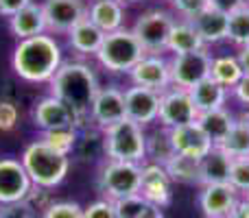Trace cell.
Returning <instances> with one entry per match:
<instances>
[{
    "mask_svg": "<svg viewBox=\"0 0 249 218\" xmlns=\"http://www.w3.org/2000/svg\"><path fill=\"white\" fill-rule=\"evenodd\" d=\"M48 83H51V94L64 101L81 118V122L88 124L86 120H90L92 103L101 90L94 68L83 61H66Z\"/></svg>",
    "mask_w": 249,
    "mask_h": 218,
    "instance_id": "1",
    "label": "cell"
},
{
    "mask_svg": "<svg viewBox=\"0 0 249 218\" xmlns=\"http://www.w3.org/2000/svg\"><path fill=\"white\" fill-rule=\"evenodd\" d=\"M13 70L20 79L31 83L51 81L61 66V48L51 35H35L20 39L13 50Z\"/></svg>",
    "mask_w": 249,
    "mask_h": 218,
    "instance_id": "2",
    "label": "cell"
},
{
    "mask_svg": "<svg viewBox=\"0 0 249 218\" xmlns=\"http://www.w3.org/2000/svg\"><path fill=\"white\" fill-rule=\"evenodd\" d=\"M22 166L26 168L33 185L39 188H55L66 179L70 170V155L57 153L42 140L31 142L22 153Z\"/></svg>",
    "mask_w": 249,
    "mask_h": 218,
    "instance_id": "3",
    "label": "cell"
},
{
    "mask_svg": "<svg viewBox=\"0 0 249 218\" xmlns=\"http://www.w3.org/2000/svg\"><path fill=\"white\" fill-rule=\"evenodd\" d=\"M146 55L142 44L133 35L131 29H118L114 33H107L103 37L99 52H96V61L103 66L107 72L114 74H129L131 68Z\"/></svg>",
    "mask_w": 249,
    "mask_h": 218,
    "instance_id": "4",
    "label": "cell"
},
{
    "mask_svg": "<svg viewBox=\"0 0 249 218\" xmlns=\"http://www.w3.org/2000/svg\"><path fill=\"white\" fill-rule=\"evenodd\" d=\"M105 157L118 162H146V131L142 124L124 118L112 127L103 129Z\"/></svg>",
    "mask_w": 249,
    "mask_h": 218,
    "instance_id": "5",
    "label": "cell"
},
{
    "mask_svg": "<svg viewBox=\"0 0 249 218\" xmlns=\"http://www.w3.org/2000/svg\"><path fill=\"white\" fill-rule=\"evenodd\" d=\"M175 20L177 16L171 9H160V7L149 9V11L138 16L131 31L138 37V42L142 44V48L146 50V55H164L166 52L168 33H171Z\"/></svg>",
    "mask_w": 249,
    "mask_h": 218,
    "instance_id": "6",
    "label": "cell"
},
{
    "mask_svg": "<svg viewBox=\"0 0 249 218\" xmlns=\"http://www.w3.org/2000/svg\"><path fill=\"white\" fill-rule=\"evenodd\" d=\"M140 175L142 164L133 162H118V159H107L101 168L99 175V188L105 199L118 201V199L140 194Z\"/></svg>",
    "mask_w": 249,
    "mask_h": 218,
    "instance_id": "7",
    "label": "cell"
},
{
    "mask_svg": "<svg viewBox=\"0 0 249 218\" xmlns=\"http://www.w3.org/2000/svg\"><path fill=\"white\" fill-rule=\"evenodd\" d=\"M171 83L181 90H193L199 81L210 77L212 52L210 48H201L184 55H171Z\"/></svg>",
    "mask_w": 249,
    "mask_h": 218,
    "instance_id": "8",
    "label": "cell"
},
{
    "mask_svg": "<svg viewBox=\"0 0 249 218\" xmlns=\"http://www.w3.org/2000/svg\"><path fill=\"white\" fill-rule=\"evenodd\" d=\"M199 111L193 103L190 90H181V87L171 85L168 90L162 92L160 96V114L158 124L164 129H175L184 127V124L197 122Z\"/></svg>",
    "mask_w": 249,
    "mask_h": 218,
    "instance_id": "9",
    "label": "cell"
},
{
    "mask_svg": "<svg viewBox=\"0 0 249 218\" xmlns=\"http://www.w3.org/2000/svg\"><path fill=\"white\" fill-rule=\"evenodd\" d=\"M131 85H142L155 92H164L171 83V61L164 55H144L129 72Z\"/></svg>",
    "mask_w": 249,
    "mask_h": 218,
    "instance_id": "10",
    "label": "cell"
},
{
    "mask_svg": "<svg viewBox=\"0 0 249 218\" xmlns=\"http://www.w3.org/2000/svg\"><path fill=\"white\" fill-rule=\"evenodd\" d=\"M160 96L162 92L149 90L142 85H131L124 90V116L133 122L149 127V124L158 122L160 114Z\"/></svg>",
    "mask_w": 249,
    "mask_h": 218,
    "instance_id": "11",
    "label": "cell"
},
{
    "mask_svg": "<svg viewBox=\"0 0 249 218\" xmlns=\"http://www.w3.org/2000/svg\"><path fill=\"white\" fill-rule=\"evenodd\" d=\"M46 31L51 33H70L83 17H88V4L83 0H44L42 2Z\"/></svg>",
    "mask_w": 249,
    "mask_h": 218,
    "instance_id": "12",
    "label": "cell"
},
{
    "mask_svg": "<svg viewBox=\"0 0 249 218\" xmlns=\"http://www.w3.org/2000/svg\"><path fill=\"white\" fill-rule=\"evenodd\" d=\"M140 194L146 203L166 207L173 199V179L168 175L166 166L155 162L142 164V175H140Z\"/></svg>",
    "mask_w": 249,
    "mask_h": 218,
    "instance_id": "13",
    "label": "cell"
},
{
    "mask_svg": "<svg viewBox=\"0 0 249 218\" xmlns=\"http://www.w3.org/2000/svg\"><path fill=\"white\" fill-rule=\"evenodd\" d=\"M31 188H33V181L22 162L9 157L0 159V205L24 201Z\"/></svg>",
    "mask_w": 249,
    "mask_h": 218,
    "instance_id": "14",
    "label": "cell"
},
{
    "mask_svg": "<svg viewBox=\"0 0 249 218\" xmlns=\"http://www.w3.org/2000/svg\"><path fill=\"white\" fill-rule=\"evenodd\" d=\"M124 118V92L114 85L101 87L90 109V122L103 131Z\"/></svg>",
    "mask_w": 249,
    "mask_h": 218,
    "instance_id": "15",
    "label": "cell"
},
{
    "mask_svg": "<svg viewBox=\"0 0 249 218\" xmlns=\"http://www.w3.org/2000/svg\"><path fill=\"white\" fill-rule=\"evenodd\" d=\"M33 122L37 129L48 131V129L57 127H83L81 118L74 114L64 101H59L57 96H46L42 99L33 109Z\"/></svg>",
    "mask_w": 249,
    "mask_h": 218,
    "instance_id": "16",
    "label": "cell"
},
{
    "mask_svg": "<svg viewBox=\"0 0 249 218\" xmlns=\"http://www.w3.org/2000/svg\"><path fill=\"white\" fill-rule=\"evenodd\" d=\"M238 199L241 194L230 184H210L201 185L199 207L203 212V218H228Z\"/></svg>",
    "mask_w": 249,
    "mask_h": 218,
    "instance_id": "17",
    "label": "cell"
},
{
    "mask_svg": "<svg viewBox=\"0 0 249 218\" xmlns=\"http://www.w3.org/2000/svg\"><path fill=\"white\" fill-rule=\"evenodd\" d=\"M168 133H171L173 151L179 155H190V157L201 159L214 146L210 137L206 135V131L199 127V122H190V124H184V127L168 129Z\"/></svg>",
    "mask_w": 249,
    "mask_h": 218,
    "instance_id": "18",
    "label": "cell"
},
{
    "mask_svg": "<svg viewBox=\"0 0 249 218\" xmlns=\"http://www.w3.org/2000/svg\"><path fill=\"white\" fill-rule=\"evenodd\" d=\"M190 22H193V26L197 29L199 37L203 39L206 48H212V46H216V44L228 42V13L216 11V9H212V7H206Z\"/></svg>",
    "mask_w": 249,
    "mask_h": 218,
    "instance_id": "19",
    "label": "cell"
},
{
    "mask_svg": "<svg viewBox=\"0 0 249 218\" xmlns=\"http://www.w3.org/2000/svg\"><path fill=\"white\" fill-rule=\"evenodd\" d=\"M9 29L16 35L18 39H26V37H35L42 35L46 31V17H44V9L42 4H26L24 9L9 17Z\"/></svg>",
    "mask_w": 249,
    "mask_h": 218,
    "instance_id": "20",
    "label": "cell"
},
{
    "mask_svg": "<svg viewBox=\"0 0 249 218\" xmlns=\"http://www.w3.org/2000/svg\"><path fill=\"white\" fill-rule=\"evenodd\" d=\"M190 96H193V103H195V107H197L199 114L219 109V107H228L230 99H232V94H230L228 87H223L221 83H216L212 77L199 81L197 85L190 90Z\"/></svg>",
    "mask_w": 249,
    "mask_h": 218,
    "instance_id": "21",
    "label": "cell"
},
{
    "mask_svg": "<svg viewBox=\"0 0 249 218\" xmlns=\"http://www.w3.org/2000/svg\"><path fill=\"white\" fill-rule=\"evenodd\" d=\"M88 17L105 35L124 26V4L121 0H94L88 7Z\"/></svg>",
    "mask_w": 249,
    "mask_h": 218,
    "instance_id": "22",
    "label": "cell"
},
{
    "mask_svg": "<svg viewBox=\"0 0 249 218\" xmlns=\"http://www.w3.org/2000/svg\"><path fill=\"white\" fill-rule=\"evenodd\" d=\"M201 48H206V44L199 37L193 22L177 17L171 33H168L166 52H171V55H184V52H195V50H201Z\"/></svg>",
    "mask_w": 249,
    "mask_h": 218,
    "instance_id": "23",
    "label": "cell"
},
{
    "mask_svg": "<svg viewBox=\"0 0 249 218\" xmlns=\"http://www.w3.org/2000/svg\"><path fill=\"white\" fill-rule=\"evenodd\" d=\"M232 157L219 146H212L201 157V185L210 184H230Z\"/></svg>",
    "mask_w": 249,
    "mask_h": 218,
    "instance_id": "24",
    "label": "cell"
},
{
    "mask_svg": "<svg viewBox=\"0 0 249 218\" xmlns=\"http://www.w3.org/2000/svg\"><path fill=\"white\" fill-rule=\"evenodd\" d=\"M105 33L90 20V17H83L77 26H72L68 33V42L70 48L77 50L79 55H96L103 44Z\"/></svg>",
    "mask_w": 249,
    "mask_h": 218,
    "instance_id": "25",
    "label": "cell"
},
{
    "mask_svg": "<svg viewBox=\"0 0 249 218\" xmlns=\"http://www.w3.org/2000/svg\"><path fill=\"white\" fill-rule=\"evenodd\" d=\"M197 122L206 131V135L212 140V144L219 146L225 140V135L230 133V129L234 127V122H236V111H232L230 107L203 111V114H199Z\"/></svg>",
    "mask_w": 249,
    "mask_h": 218,
    "instance_id": "26",
    "label": "cell"
},
{
    "mask_svg": "<svg viewBox=\"0 0 249 218\" xmlns=\"http://www.w3.org/2000/svg\"><path fill=\"white\" fill-rule=\"evenodd\" d=\"M166 170L171 175V179L177 181V184L199 185L201 188V159L175 153L166 162Z\"/></svg>",
    "mask_w": 249,
    "mask_h": 218,
    "instance_id": "27",
    "label": "cell"
},
{
    "mask_svg": "<svg viewBox=\"0 0 249 218\" xmlns=\"http://www.w3.org/2000/svg\"><path fill=\"white\" fill-rule=\"evenodd\" d=\"M243 68L238 64L236 52H225V55H212V66H210V77L223 87L232 90L238 81L243 79Z\"/></svg>",
    "mask_w": 249,
    "mask_h": 218,
    "instance_id": "28",
    "label": "cell"
},
{
    "mask_svg": "<svg viewBox=\"0 0 249 218\" xmlns=\"http://www.w3.org/2000/svg\"><path fill=\"white\" fill-rule=\"evenodd\" d=\"M175 155L171 144V133L168 129L160 127L155 122L153 131L146 133V162H155V164H162L166 166V162Z\"/></svg>",
    "mask_w": 249,
    "mask_h": 218,
    "instance_id": "29",
    "label": "cell"
},
{
    "mask_svg": "<svg viewBox=\"0 0 249 218\" xmlns=\"http://www.w3.org/2000/svg\"><path fill=\"white\" fill-rule=\"evenodd\" d=\"M230 157H249V122L236 116V122L225 135V140L219 144Z\"/></svg>",
    "mask_w": 249,
    "mask_h": 218,
    "instance_id": "30",
    "label": "cell"
},
{
    "mask_svg": "<svg viewBox=\"0 0 249 218\" xmlns=\"http://www.w3.org/2000/svg\"><path fill=\"white\" fill-rule=\"evenodd\" d=\"M39 140L46 146H51L57 153L70 155L74 151L79 142V127H57V129H48V131H42V137Z\"/></svg>",
    "mask_w": 249,
    "mask_h": 218,
    "instance_id": "31",
    "label": "cell"
},
{
    "mask_svg": "<svg viewBox=\"0 0 249 218\" xmlns=\"http://www.w3.org/2000/svg\"><path fill=\"white\" fill-rule=\"evenodd\" d=\"M228 42L234 48L249 44V2L228 16Z\"/></svg>",
    "mask_w": 249,
    "mask_h": 218,
    "instance_id": "32",
    "label": "cell"
},
{
    "mask_svg": "<svg viewBox=\"0 0 249 218\" xmlns=\"http://www.w3.org/2000/svg\"><path fill=\"white\" fill-rule=\"evenodd\" d=\"M230 185L238 194H249V157H234L230 170Z\"/></svg>",
    "mask_w": 249,
    "mask_h": 218,
    "instance_id": "33",
    "label": "cell"
},
{
    "mask_svg": "<svg viewBox=\"0 0 249 218\" xmlns=\"http://www.w3.org/2000/svg\"><path fill=\"white\" fill-rule=\"evenodd\" d=\"M149 203L142 199V194H131V197H124L114 201V210H116L118 218H140L142 212L146 210Z\"/></svg>",
    "mask_w": 249,
    "mask_h": 218,
    "instance_id": "34",
    "label": "cell"
},
{
    "mask_svg": "<svg viewBox=\"0 0 249 218\" xmlns=\"http://www.w3.org/2000/svg\"><path fill=\"white\" fill-rule=\"evenodd\" d=\"M42 218H83V207L74 201H57L44 210Z\"/></svg>",
    "mask_w": 249,
    "mask_h": 218,
    "instance_id": "35",
    "label": "cell"
},
{
    "mask_svg": "<svg viewBox=\"0 0 249 218\" xmlns=\"http://www.w3.org/2000/svg\"><path fill=\"white\" fill-rule=\"evenodd\" d=\"M208 7V0H171V11L181 20H193Z\"/></svg>",
    "mask_w": 249,
    "mask_h": 218,
    "instance_id": "36",
    "label": "cell"
},
{
    "mask_svg": "<svg viewBox=\"0 0 249 218\" xmlns=\"http://www.w3.org/2000/svg\"><path fill=\"white\" fill-rule=\"evenodd\" d=\"M0 218H35V210L29 201H16L0 205Z\"/></svg>",
    "mask_w": 249,
    "mask_h": 218,
    "instance_id": "37",
    "label": "cell"
},
{
    "mask_svg": "<svg viewBox=\"0 0 249 218\" xmlns=\"http://www.w3.org/2000/svg\"><path fill=\"white\" fill-rule=\"evenodd\" d=\"M83 218H118L116 210H114V201L109 199H99V201L90 203L83 207Z\"/></svg>",
    "mask_w": 249,
    "mask_h": 218,
    "instance_id": "38",
    "label": "cell"
},
{
    "mask_svg": "<svg viewBox=\"0 0 249 218\" xmlns=\"http://www.w3.org/2000/svg\"><path fill=\"white\" fill-rule=\"evenodd\" d=\"M18 124V107L9 101H0V131H11Z\"/></svg>",
    "mask_w": 249,
    "mask_h": 218,
    "instance_id": "39",
    "label": "cell"
},
{
    "mask_svg": "<svg viewBox=\"0 0 249 218\" xmlns=\"http://www.w3.org/2000/svg\"><path fill=\"white\" fill-rule=\"evenodd\" d=\"M232 101H236L238 107H249V74H243V79L230 90Z\"/></svg>",
    "mask_w": 249,
    "mask_h": 218,
    "instance_id": "40",
    "label": "cell"
},
{
    "mask_svg": "<svg viewBox=\"0 0 249 218\" xmlns=\"http://www.w3.org/2000/svg\"><path fill=\"white\" fill-rule=\"evenodd\" d=\"M33 0H0V16L11 17L16 16L20 9H24L26 4H31Z\"/></svg>",
    "mask_w": 249,
    "mask_h": 218,
    "instance_id": "41",
    "label": "cell"
},
{
    "mask_svg": "<svg viewBox=\"0 0 249 218\" xmlns=\"http://www.w3.org/2000/svg\"><path fill=\"white\" fill-rule=\"evenodd\" d=\"M249 0H208V7L216 9V11H223V13H232L236 11L238 7H243V4H247Z\"/></svg>",
    "mask_w": 249,
    "mask_h": 218,
    "instance_id": "42",
    "label": "cell"
},
{
    "mask_svg": "<svg viewBox=\"0 0 249 218\" xmlns=\"http://www.w3.org/2000/svg\"><path fill=\"white\" fill-rule=\"evenodd\" d=\"M228 218H249V197L241 194V199L236 201V205H234V210L230 212Z\"/></svg>",
    "mask_w": 249,
    "mask_h": 218,
    "instance_id": "43",
    "label": "cell"
},
{
    "mask_svg": "<svg viewBox=\"0 0 249 218\" xmlns=\"http://www.w3.org/2000/svg\"><path fill=\"white\" fill-rule=\"evenodd\" d=\"M236 57H238V64H241L243 72L249 74V44H245V46L236 48Z\"/></svg>",
    "mask_w": 249,
    "mask_h": 218,
    "instance_id": "44",
    "label": "cell"
},
{
    "mask_svg": "<svg viewBox=\"0 0 249 218\" xmlns=\"http://www.w3.org/2000/svg\"><path fill=\"white\" fill-rule=\"evenodd\" d=\"M164 207H160V205H153V203H149L146 205V210L142 212V216L140 218H164Z\"/></svg>",
    "mask_w": 249,
    "mask_h": 218,
    "instance_id": "45",
    "label": "cell"
},
{
    "mask_svg": "<svg viewBox=\"0 0 249 218\" xmlns=\"http://www.w3.org/2000/svg\"><path fill=\"white\" fill-rule=\"evenodd\" d=\"M121 2H123V4H127V2H129V4H136V2H142V0H121Z\"/></svg>",
    "mask_w": 249,
    "mask_h": 218,
    "instance_id": "46",
    "label": "cell"
},
{
    "mask_svg": "<svg viewBox=\"0 0 249 218\" xmlns=\"http://www.w3.org/2000/svg\"><path fill=\"white\" fill-rule=\"evenodd\" d=\"M166 2H171V0H166Z\"/></svg>",
    "mask_w": 249,
    "mask_h": 218,
    "instance_id": "47",
    "label": "cell"
},
{
    "mask_svg": "<svg viewBox=\"0 0 249 218\" xmlns=\"http://www.w3.org/2000/svg\"><path fill=\"white\" fill-rule=\"evenodd\" d=\"M245 197H249V194H245Z\"/></svg>",
    "mask_w": 249,
    "mask_h": 218,
    "instance_id": "48",
    "label": "cell"
}]
</instances>
